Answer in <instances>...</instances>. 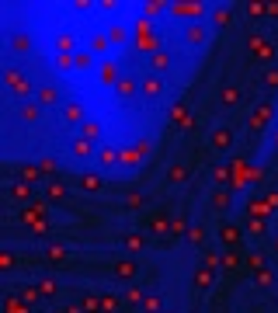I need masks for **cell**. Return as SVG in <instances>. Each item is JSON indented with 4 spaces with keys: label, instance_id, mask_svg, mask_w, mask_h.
<instances>
[{
    "label": "cell",
    "instance_id": "52a82bcc",
    "mask_svg": "<svg viewBox=\"0 0 278 313\" xmlns=\"http://www.w3.org/2000/svg\"><path fill=\"white\" fill-rule=\"evenodd\" d=\"M188 178H192V170H188L184 164H170V170H167V181H170V184H184Z\"/></svg>",
    "mask_w": 278,
    "mask_h": 313
},
{
    "label": "cell",
    "instance_id": "ba28073f",
    "mask_svg": "<svg viewBox=\"0 0 278 313\" xmlns=\"http://www.w3.org/2000/svg\"><path fill=\"white\" fill-rule=\"evenodd\" d=\"M63 122L66 126H80L84 122V108L80 104H63Z\"/></svg>",
    "mask_w": 278,
    "mask_h": 313
},
{
    "label": "cell",
    "instance_id": "836d02e7",
    "mask_svg": "<svg viewBox=\"0 0 278 313\" xmlns=\"http://www.w3.org/2000/svg\"><path fill=\"white\" fill-rule=\"evenodd\" d=\"M84 140H98V126L94 122H84Z\"/></svg>",
    "mask_w": 278,
    "mask_h": 313
},
{
    "label": "cell",
    "instance_id": "4dcf8cb0",
    "mask_svg": "<svg viewBox=\"0 0 278 313\" xmlns=\"http://www.w3.org/2000/svg\"><path fill=\"white\" fill-rule=\"evenodd\" d=\"M101 80H104V84H115V80H118V70H115V66L108 63V66L101 70Z\"/></svg>",
    "mask_w": 278,
    "mask_h": 313
},
{
    "label": "cell",
    "instance_id": "2e32d148",
    "mask_svg": "<svg viewBox=\"0 0 278 313\" xmlns=\"http://www.w3.org/2000/svg\"><path fill=\"white\" fill-rule=\"evenodd\" d=\"M122 244H126L129 250H142L146 240H142V234H126V236H122Z\"/></svg>",
    "mask_w": 278,
    "mask_h": 313
},
{
    "label": "cell",
    "instance_id": "f1b7e54d",
    "mask_svg": "<svg viewBox=\"0 0 278 313\" xmlns=\"http://www.w3.org/2000/svg\"><path fill=\"white\" fill-rule=\"evenodd\" d=\"M38 289H42V296H56V292H60V286H56L52 278H42V282H38Z\"/></svg>",
    "mask_w": 278,
    "mask_h": 313
},
{
    "label": "cell",
    "instance_id": "8992f818",
    "mask_svg": "<svg viewBox=\"0 0 278 313\" xmlns=\"http://www.w3.org/2000/svg\"><path fill=\"white\" fill-rule=\"evenodd\" d=\"M240 98H244L240 87H222V90H219V104H226V108H236Z\"/></svg>",
    "mask_w": 278,
    "mask_h": 313
},
{
    "label": "cell",
    "instance_id": "d6986e66",
    "mask_svg": "<svg viewBox=\"0 0 278 313\" xmlns=\"http://www.w3.org/2000/svg\"><path fill=\"white\" fill-rule=\"evenodd\" d=\"M10 49H14V52H28V49H32V38H24V35H14V38H10Z\"/></svg>",
    "mask_w": 278,
    "mask_h": 313
},
{
    "label": "cell",
    "instance_id": "ac0fdd59",
    "mask_svg": "<svg viewBox=\"0 0 278 313\" xmlns=\"http://www.w3.org/2000/svg\"><path fill=\"white\" fill-rule=\"evenodd\" d=\"M126 300H129L132 306H139V303H146V296H142V289H139V286H129V289H126Z\"/></svg>",
    "mask_w": 278,
    "mask_h": 313
},
{
    "label": "cell",
    "instance_id": "5b68a950",
    "mask_svg": "<svg viewBox=\"0 0 278 313\" xmlns=\"http://www.w3.org/2000/svg\"><path fill=\"white\" fill-rule=\"evenodd\" d=\"M268 118H272V104L264 101V104H258V108H254V115H250V129H264V126H268Z\"/></svg>",
    "mask_w": 278,
    "mask_h": 313
},
{
    "label": "cell",
    "instance_id": "e575fe53",
    "mask_svg": "<svg viewBox=\"0 0 278 313\" xmlns=\"http://www.w3.org/2000/svg\"><path fill=\"white\" fill-rule=\"evenodd\" d=\"M170 234H192V230H188L184 220H174V223H170Z\"/></svg>",
    "mask_w": 278,
    "mask_h": 313
},
{
    "label": "cell",
    "instance_id": "484cf974",
    "mask_svg": "<svg viewBox=\"0 0 278 313\" xmlns=\"http://www.w3.org/2000/svg\"><path fill=\"white\" fill-rule=\"evenodd\" d=\"M230 206V192H212V209H226Z\"/></svg>",
    "mask_w": 278,
    "mask_h": 313
},
{
    "label": "cell",
    "instance_id": "30bf717a",
    "mask_svg": "<svg viewBox=\"0 0 278 313\" xmlns=\"http://www.w3.org/2000/svg\"><path fill=\"white\" fill-rule=\"evenodd\" d=\"M38 104H46V108L60 104V94H56V87H38Z\"/></svg>",
    "mask_w": 278,
    "mask_h": 313
},
{
    "label": "cell",
    "instance_id": "5bb4252c",
    "mask_svg": "<svg viewBox=\"0 0 278 313\" xmlns=\"http://www.w3.org/2000/svg\"><path fill=\"white\" fill-rule=\"evenodd\" d=\"M167 66H170V56H167V52H156V56H153V74L160 77V74H167Z\"/></svg>",
    "mask_w": 278,
    "mask_h": 313
},
{
    "label": "cell",
    "instance_id": "cb8c5ba5",
    "mask_svg": "<svg viewBox=\"0 0 278 313\" xmlns=\"http://www.w3.org/2000/svg\"><path fill=\"white\" fill-rule=\"evenodd\" d=\"M7 192H10V195H14V198H32V188H28V184H24V181H21V184H10V188H7Z\"/></svg>",
    "mask_w": 278,
    "mask_h": 313
},
{
    "label": "cell",
    "instance_id": "8fae6325",
    "mask_svg": "<svg viewBox=\"0 0 278 313\" xmlns=\"http://www.w3.org/2000/svg\"><path fill=\"white\" fill-rule=\"evenodd\" d=\"M18 178H21L24 184H32V181H38V178H42V167H35V164H24V167L18 170Z\"/></svg>",
    "mask_w": 278,
    "mask_h": 313
},
{
    "label": "cell",
    "instance_id": "83f0119b",
    "mask_svg": "<svg viewBox=\"0 0 278 313\" xmlns=\"http://www.w3.org/2000/svg\"><path fill=\"white\" fill-rule=\"evenodd\" d=\"M219 240H226V244H236V240H240L236 226H222V230H219Z\"/></svg>",
    "mask_w": 278,
    "mask_h": 313
},
{
    "label": "cell",
    "instance_id": "603a6c76",
    "mask_svg": "<svg viewBox=\"0 0 278 313\" xmlns=\"http://www.w3.org/2000/svg\"><path fill=\"white\" fill-rule=\"evenodd\" d=\"M21 118L24 122H38V104H21Z\"/></svg>",
    "mask_w": 278,
    "mask_h": 313
},
{
    "label": "cell",
    "instance_id": "7c38bea8",
    "mask_svg": "<svg viewBox=\"0 0 278 313\" xmlns=\"http://www.w3.org/2000/svg\"><path fill=\"white\" fill-rule=\"evenodd\" d=\"M80 188H84V192H101L104 181H101L98 174H84V178H80Z\"/></svg>",
    "mask_w": 278,
    "mask_h": 313
},
{
    "label": "cell",
    "instance_id": "4316f807",
    "mask_svg": "<svg viewBox=\"0 0 278 313\" xmlns=\"http://www.w3.org/2000/svg\"><path fill=\"white\" fill-rule=\"evenodd\" d=\"M142 202H146V195H142V192H129V195H126V206H129V209H139Z\"/></svg>",
    "mask_w": 278,
    "mask_h": 313
},
{
    "label": "cell",
    "instance_id": "d4e9b609",
    "mask_svg": "<svg viewBox=\"0 0 278 313\" xmlns=\"http://www.w3.org/2000/svg\"><path fill=\"white\" fill-rule=\"evenodd\" d=\"M49 198H52V202H63V198H66V188H63L60 181H52V184H49Z\"/></svg>",
    "mask_w": 278,
    "mask_h": 313
},
{
    "label": "cell",
    "instance_id": "ee69618b",
    "mask_svg": "<svg viewBox=\"0 0 278 313\" xmlns=\"http://www.w3.org/2000/svg\"><path fill=\"white\" fill-rule=\"evenodd\" d=\"M247 264H250V268H258V272H261V264H264V258H261V254H250V261H247Z\"/></svg>",
    "mask_w": 278,
    "mask_h": 313
},
{
    "label": "cell",
    "instance_id": "ffe728a7",
    "mask_svg": "<svg viewBox=\"0 0 278 313\" xmlns=\"http://www.w3.org/2000/svg\"><path fill=\"white\" fill-rule=\"evenodd\" d=\"M219 264H222V268L230 272V268H236V264H240V254H236V250H226V254L219 258Z\"/></svg>",
    "mask_w": 278,
    "mask_h": 313
},
{
    "label": "cell",
    "instance_id": "9a60e30c",
    "mask_svg": "<svg viewBox=\"0 0 278 313\" xmlns=\"http://www.w3.org/2000/svg\"><path fill=\"white\" fill-rule=\"evenodd\" d=\"M115 90H118V98H132L136 94V80H118Z\"/></svg>",
    "mask_w": 278,
    "mask_h": 313
},
{
    "label": "cell",
    "instance_id": "7402d4cb",
    "mask_svg": "<svg viewBox=\"0 0 278 313\" xmlns=\"http://www.w3.org/2000/svg\"><path fill=\"white\" fill-rule=\"evenodd\" d=\"M216 24H219V28H230V24H233V14H230L226 7H219V10H216Z\"/></svg>",
    "mask_w": 278,
    "mask_h": 313
},
{
    "label": "cell",
    "instance_id": "60d3db41",
    "mask_svg": "<svg viewBox=\"0 0 278 313\" xmlns=\"http://www.w3.org/2000/svg\"><path fill=\"white\" fill-rule=\"evenodd\" d=\"M264 84H268V87H278V70H268V74H264Z\"/></svg>",
    "mask_w": 278,
    "mask_h": 313
},
{
    "label": "cell",
    "instance_id": "277c9868",
    "mask_svg": "<svg viewBox=\"0 0 278 313\" xmlns=\"http://www.w3.org/2000/svg\"><path fill=\"white\" fill-rule=\"evenodd\" d=\"M4 80H7V87H10L14 94H28V90H32V84H28V80H21V74H18V70H7V74H4Z\"/></svg>",
    "mask_w": 278,
    "mask_h": 313
},
{
    "label": "cell",
    "instance_id": "9c48e42d",
    "mask_svg": "<svg viewBox=\"0 0 278 313\" xmlns=\"http://www.w3.org/2000/svg\"><path fill=\"white\" fill-rule=\"evenodd\" d=\"M184 42H188V46H202V42H206V28H202V24H188V28H184Z\"/></svg>",
    "mask_w": 278,
    "mask_h": 313
},
{
    "label": "cell",
    "instance_id": "f546056e",
    "mask_svg": "<svg viewBox=\"0 0 278 313\" xmlns=\"http://www.w3.org/2000/svg\"><path fill=\"white\" fill-rule=\"evenodd\" d=\"M80 303H84V310L87 313H101V300H94V296H84Z\"/></svg>",
    "mask_w": 278,
    "mask_h": 313
},
{
    "label": "cell",
    "instance_id": "d590c367",
    "mask_svg": "<svg viewBox=\"0 0 278 313\" xmlns=\"http://www.w3.org/2000/svg\"><path fill=\"white\" fill-rule=\"evenodd\" d=\"M49 261H66V250L63 247H49Z\"/></svg>",
    "mask_w": 278,
    "mask_h": 313
},
{
    "label": "cell",
    "instance_id": "7a4b0ae2",
    "mask_svg": "<svg viewBox=\"0 0 278 313\" xmlns=\"http://www.w3.org/2000/svg\"><path fill=\"white\" fill-rule=\"evenodd\" d=\"M208 146L219 150V154H226V150L233 146V132H230V129H212V132H208Z\"/></svg>",
    "mask_w": 278,
    "mask_h": 313
},
{
    "label": "cell",
    "instance_id": "3957f363",
    "mask_svg": "<svg viewBox=\"0 0 278 313\" xmlns=\"http://www.w3.org/2000/svg\"><path fill=\"white\" fill-rule=\"evenodd\" d=\"M139 87H142V94H146V98H160V90H164V77L150 74V77L139 80Z\"/></svg>",
    "mask_w": 278,
    "mask_h": 313
},
{
    "label": "cell",
    "instance_id": "f35d334b",
    "mask_svg": "<svg viewBox=\"0 0 278 313\" xmlns=\"http://www.w3.org/2000/svg\"><path fill=\"white\" fill-rule=\"evenodd\" d=\"M254 282H258L261 289H264V286H272V272H258V278H254Z\"/></svg>",
    "mask_w": 278,
    "mask_h": 313
},
{
    "label": "cell",
    "instance_id": "6da1fadb",
    "mask_svg": "<svg viewBox=\"0 0 278 313\" xmlns=\"http://www.w3.org/2000/svg\"><path fill=\"white\" fill-rule=\"evenodd\" d=\"M139 272V261H132V258H118L115 264H112V275L118 278V282H129V278H136Z\"/></svg>",
    "mask_w": 278,
    "mask_h": 313
},
{
    "label": "cell",
    "instance_id": "b9f144b4",
    "mask_svg": "<svg viewBox=\"0 0 278 313\" xmlns=\"http://www.w3.org/2000/svg\"><path fill=\"white\" fill-rule=\"evenodd\" d=\"M73 63H76V66H90V56H87V52H80V56H73Z\"/></svg>",
    "mask_w": 278,
    "mask_h": 313
},
{
    "label": "cell",
    "instance_id": "e0dca14e",
    "mask_svg": "<svg viewBox=\"0 0 278 313\" xmlns=\"http://www.w3.org/2000/svg\"><path fill=\"white\" fill-rule=\"evenodd\" d=\"M90 150H94V146H90V140H84V136H80V140H73V154H76V156H90Z\"/></svg>",
    "mask_w": 278,
    "mask_h": 313
},
{
    "label": "cell",
    "instance_id": "1f68e13d",
    "mask_svg": "<svg viewBox=\"0 0 278 313\" xmlns=\"http://www.w3.org/2000/svg\"><path fill=\"white\" fill-rule=\"evenodd\" d=\"M115 306H118V300H115V296H101V313H112Z\"/></svg>",
    "mask_w": 278,
    "mask_h": 313
},
{
    "label": "cell",
    "instance_id": "f6af8a7d",
    "mask_svg": "<svg viewBox=\"0 0 278 313\" xmlns=\"http://www.w3.org/2000/svg\"><path fill=\"white\" fill-rule=\"evenodd\" d=\"M0 264H4V268H14V254H10V250H4V261H0Z\"/></svg>",
    "mask_w": 278,
    "mask_h": 313
},
{
    "label": "cell",
    "instance_id": "7bdbcfd3",
    "mask_svg": "<svg viewBox=\"0 0 278 313\" xmlns=\"http://www.w3.org/2000/svg\"><path fill=\"white\" fill-rule=\"evenodd\" d=\"M38 167H42V174H52V170H56V160H42Z\"/></svg>",
    "mask_w": 278,
    "mask_h": 313
},
{
    "label": "cell",
    "instance_id": "d6a6232c",
    "mask_svg": "<svg viewBox=\"0 0 278 313\" xmlns=\"http://www.w3.org/2000/svg\"><path fill=\"white\" fill-rule=\"evenodd\" d=\"M142 306H146V313H160V300H156V296H146Z\"/></svg>",
    "mask_w": 278,
    "mask_h": 313
},
{
    "label": "cell",
    "instance_id": "74e56055",
    "mask_svg": "<svg viewBox=\"0 0 278 313\" xmlns=\"http://www.w3.org/2000/svg\"><path fill=\"white\" fill-rule=\"evenodd\" d=\"M115 160H118V154H115V150H101V164H104V167H108V164H115Z\"/></svg>",
    "mask_w": 278,
    "mask_h": 313
},
{
    "label": "cell",
    "instance_id": "8d00e7d4",
    "mask_svg": "<svg viewBox=\"0 0 278 313\" xmlns=\"http://www.w3.org/2000/svg\"><path fill=\"white\" fill-rule=\"evenodd\" d=\"M38 292H42V289H32V286H28L21 296H24V303H38Z\"/></svg>",
    "mask_w": 278,
    "mask_h": 313
},
{
    "label": "cell",
    "instance_id": "ab89813d",
    "mask_svg": "<svg viewBox=\"0 0 278 313\" xmlns=\"http://www.w3.org/2000/svg\"><path fill=\"white\" fill-rule=\"evenodd\" d=\"M174 126H184V104L174 108Z\"/></svg>",
    "mask_w": 278,
    "mask_h": 313
},
{
    "label": "cell",
    "instance_id": "44dd1931",
    "mask_svg": "<svg viewBox=\"0 0 278 313\" xmlns=\"http://www.w3.org/2000/svg\"><path fill=\"white\" fill-rule=\"evenodd\" d=\"M195 282H198L202 289H208V286H212V268H198V272H195Z\"/></svg>",
    "mask_w": 278,
    "mask_h": 313
},
{
    "label": "cell",
    "instance_id": "4fadbf2b",
    "mask_svg": "<svg viewBox=\"0 0 278 313\" xmlns=\"http://www.w3.org/2000/svg\"><path fill=\"white\" fill-rule=\"evenodd\" d=\"M174 14H181V18H198L202 14V4H174Z\"/></svg>",
    "mask_w": 278,
    "mask_h": 313
}]
</instances>
